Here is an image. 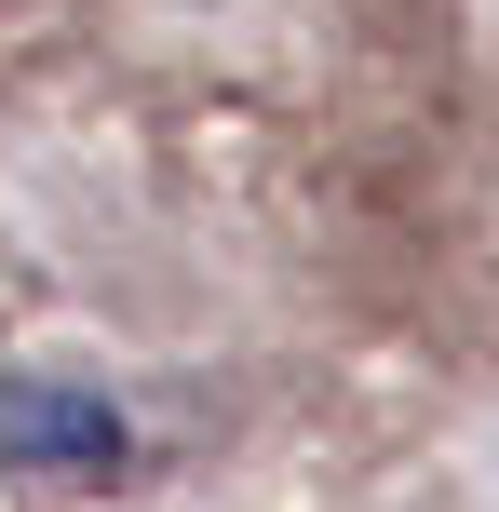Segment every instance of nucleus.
Returning <instances> with one entry per match:
<instances>
[{"label": "nucleus", "instance_id": "1", "mask_svg": "<svg viewBox=\"0 0 499 512\" xmlns=\"http://www.w3.org/2000/svg\"><path fill=\"white\" fill-rule=\"evenodd\" d=\"M122 459H135V432H122L108 391H81V378H14L0 391V472L14 486L95 499V486H122Z\"/></svg>", "mask_w": 499, "mask_h": 512}]
</instances>
